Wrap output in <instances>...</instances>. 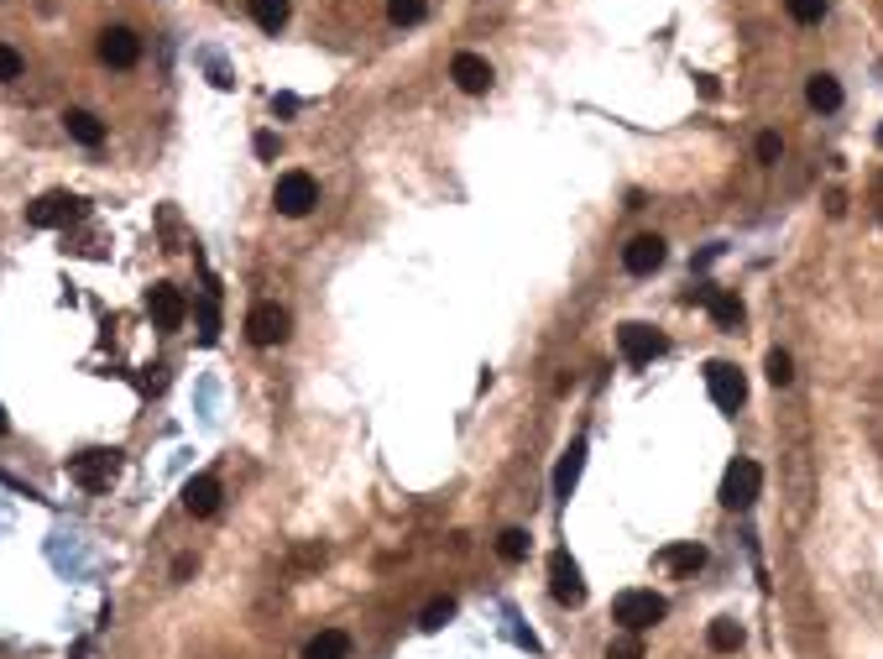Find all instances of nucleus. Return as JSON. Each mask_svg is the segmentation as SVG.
I'll return each mask as SVG.
<instances>
[{"label":"nucleus","instance_id":"33","mask_svg":"<svg viewBox=\"0 0 883 659\" xmlns=\"http://www.w3.org/2000/svg\"><path fill=\"white\" fill-rule=\"evenodd\" d=\"M173 576H178V581H189V576H194V560H189V555H178V560H173Z\"/></svg>","mask_w":883,"mask_h":659},{"label":"nucleus","instance_id":"3","mask_svg":"<svg viewBox=\"0 0 883 659\" xmlns=\"http://www.w3.org/2000/svg\"><path fill=\"white\" fill-rule=\"evenodd\" d=\"M89 204L79 194H68V189H53V194H42L37 204H27V225H37V231H58V225H74L84 220Z\"/></svg>","mask_w":883,"mask_h":659},{"label":"nucleus","instance_id":"17","mask_svg":"<svg viewBox=\"0 0 883 659\" xmlns=\"http://www.w3.org/2000/svg\"><path fill=\"white\" fill-rule=\"evenodd\" d=\"M304 659H351V633L345 628H324L304 644Z\"/></svg>","mask_w":883,"mask_h":659},{"label":"nucleus","instance_id":"7","mask_svg":"<svg viewBox=\"0 0 883 659\" xmlns=\"http://www.w3.org/2000/svg\"><path fill=\"white\" fill-rule=\"evenodd\" d=\"M293 330V314L283 304H257L246 314V335H251V346H283Z\"/></svg>","mask_w":883,"mask_h":659},{"label":"nucleus","instance_id":"6","mask_svg":"<svg viewBox=\"0 0 883 659\" xmlns=\"http://www.w3.org/2000/svg\"><path fill=\"white\" fill-rule=\"evenodd\" d=\"M758 487H763L758 461H732L727 476H722V508H732V513L753 508V503H758Z\"/></svg>","mask_w":883,"mask_h":659},{"label":"nucleus","instance_id":"34","mask_svg":"<svg viewBox=\"0 0 883 659\" xmlns=\"http://www.w3.org/2000/svg\"><path fill=\"white\" fill-rule=\"evenodd\" d=\"M272 110H277V116H293L298 100H293V95H277V100H272Z\"/></svg>","mask_w":883,"mask_h":659},{"label":"nucleus","instance_id":"29","mask_svg":"<svg viewBox=\"0 0 883 659\" xmlns=\"http://www.w3.org/2000/svg\"><path fill=\"white\" fill-rule=\"evenodd\" d=\"M789 6V16L800 21V27H816V21L826 16V0H784Z\"/></svg>","mask_w":883,"mask_h":659},{"label":"nucleus","instance_id":"10","mask_svg":"<svg viewBox=\"0 0 883 659\" xmlns=\"http://www.w3.org/2000/svg\"><path fill=\"white\" fill-rule=\"evenodd\" d=\"M147 314H152L157 330H178L183 314H189V299H183L173 283H157V288H147Z\"/></svg>","mask_w":883,"mask_h":659},{"label":"nucleus","instance_id":"28","mask_svg":"<svg viewBox=\"0 0 883 659\" xmlns=\"http://www.w3.org/2000/svg\"><path fill=\"white\" fill-rule=\"evenodd\" d=\"M607 659H643V633H617V639L607 644Z\"/></svg>","mask_w":883,"mask_h":659},{"label":"nucleus","instance_id":"1","mask_svg":"<svg viewBox=\"0 0 883 659\" xmlns=\"http://www.w3.org/2000/svg\"><path fill=\"white\" fill-rule=\"evenodd\" d=\"M115 471H121V450H79L68 461V482L84 487V492H110Z\"/></svg>","mask_w":883,"mask_h":659},{"label":"nucleus","instance_id":"19","mask_svg":"<svg viewBox=\"0 0 883 659\" xmlns=\"http://www.w3.org/2000/svg\"><path fill=\"white\" fill-rule=\"evenodd\" d=\"M63 131L74 136L79 147H100V142H105V126H100V116H89V110H68V116H63Z\"/></svg>","mask_w":883,"mask_h":659},{"label":"nucleus","instance_id":"26","mask_svg":"<svg viewBox=\"0 0 883 659\" xmlns=\"http://www.w3.org/2000/svg\"><path fill=\"white\" fill-rule=\"evenodd\" d=\"M387 21L392 27H418L424 21V0H387Z\"/></svg>","mask_w":883,"mask_h":659},{"label":"nucleus","instance_id":"23","mask_svg":"<svg viewBox=\"0 0 883 659\" xmlns=\"http://www.w3.org/2000/svg\"><path fill=\"white\" fill-rule=\"evenodd\" d=\"M215 304H220V288L209 283L204 288V304H199V340H204V346H215V335H220V309Z\"/></svg>","mask_w":883,"mask_h":659},{"label":"nucleus","instance_id":"13","mask_svg":"<svg viewBox=\"0 0 883 659\" xmlns=\"http://www.w3.org/2000/svg\"><path fill=\"white\" fill-rule=\"evenodd\" d=\"M220 482L215 476H189L183 482V513H194V518H209V513H220Z\"/></svg>","mask_w":883,"mask_h":659},{"label":"nucleus","instance_id":"16","mask_svg":"<svg viewBox=\"0 0 883 659\" xmlns=\"http://www.w3.org/2000/svg\"><path fill=\"white\" fill-rule=\"evenodd\" d=\"M580 471H586V440H570V450L560 456V466H554V497H570Z\"/></svg>","mask_w":883,"mask_h":659},{"label":"nucleus","instance_id":"12","mask_svg":"<svg viewBox=\"0 0 883 659\" xmlns=\"http://www.w3.org/2000/svg\"><path fill=\"white\" fill-rule=\"evenodd\" d=\"M664 257H669V252H664V241H659V236H633V241L622 246V267L633 272V278H648V272H659Z\"/></svg>","mask_w":883,"mask_h":659},{"label":"nucleus","instance_id":"18","mask_svg":"<svg viewBox=\"0 0 883 659\" xmlns=\"http://www.w3.org/2000/svg\"><path fill=\"white\" fill-rule=\"evenodd\" d=\"M805 100H810V110L831 116V110L842 105V84H836L831 74H810V79H805Z\"/></svg>","mask_w":883,"mask_h":659},{"label":"nucleus","instance_id":"27","mask_svg":"<svg viewBox=\"0 0 883 659\" xmlns=\"http://www.w3.org/2000/svg\"><path fill=\"white\" fill-rule=\"evenodd\" d=\"M763 372H769L774 388H789V382H795V361H789V351H769V361H763Z\"/></svg>","mask_w":883,"mask_h":659},{"label":"nucleus","instance_id":"2","mask_svg":"<svg viewBox=\"0 0 883 659\" xmlns=\"http://www.w3.org/2000/svg\"><path fill=\"white\" fill-rule=\"evenodd\" d=\"M664 612H669V602L659 592H617V602H612V618L627 633H643V628L664 623Z\"/></svg>","mask_w":883,"mask_h":659},{"label":"nucleus","instance_id":"20","mask_svg":"<svg viewBox=\"0 0 883 659\" xmlns=\"http://www.w3.org/2000/svg\"><path fill=\"white\" fill-rule=\"evenodd\" d=\"M706 309H711V325H716V330H737V325H742V299H737V293L711 288Z\"/></svg>","mask_w":883,"mask_h":659},{"label":"nucleus","instance_id":"11","mask_svg":"<svg viewBox=\"0 0 883 659\" xmlns=\"http://www.w3.org/2000/svg\"><path fill=\"white\" fill-rule=\"evenodd\" d=\"M136 58H142V37H136L131 27H105V32H100V63L131 68Z\"/></svg>","mask_w":883,"mask_h":659},{"label":"nucleus","instance_id":"30","mask_svg":"<svg viewBox=\"0 0 883 659\" xmlns=\"http://www.w3.org/2000/svg\"><path fill=\"white\" fill-rule=\"evenodd\" d=\"M779 157H784L779 131H763V136H758V163H779Z\"/></svg>","mask_w":883,"mask_h":659},{"label":"nucleus","instance_id":"8","mask_svg":"<svg viewBox=\"0 0 883 659\" xmlns=\"http://www.w3.org/2000/svg\"><path fill=\"white\" fill-rule=\"evenodd\" d=\"M617 346H622V361H627V367H648L654 356L669 351V340H664L654 325H622V330H617Z\"/></svg>","mask_w":883,"mask_h":659},{"label":"nucleus","instance_id":"5","mask_svg":"<svg viewBox=\"0 0 883 659\" xmlns=\"http://www.w3.org/2000/svg\"><path fill=\"white\" fill-rule=\"evenodd\" d=\"M706 388H711V403L722 408V414H737V408L748 403V377H742L732 361H711V367H706Z\"/></svg>","mask_w":883,"mask_h":659},{"label":"nucleus","instance_id":"36","mask_svg":"<svg viewBox=\"0 0 883 659\" xmlns=\"http://www.w3.org/2000/svg\"><path fill=\"white\" fill-rule=\"evenodd\" d=\"M878 142H883V126H878Z\"/></svg>","mask_w":883,"mask_h":659},{"label":"nucleus","instance_id":"32","mask_svg":"<svg viewBox=\"0 0 883 659\" xmlns=\"http://www.w3.org/2000/svg\"><path fill=\"white\" fill-rule=\"evenodd\" d=\"M257 157H277V136H272V131L257 136Z\"/></svg>","mask_w":883,"mask_h":659},{"label":"nucleus","instance_id":"4","mask_svg":"<svg viewBox=\"0 0 883 659\" xmlns=\"http://www.w3.org/2000/svg\"><path fill=\"white\" fill-rule=\"evenodd\" d=\"M272 204H277V215H288V220H304L314 204H319V184L309 173H283L277 178V194H272Z\"/></svg>","mask_w":883,"mask_h":659},{"label":"nucleus","instance_id":"35","mask_svg":"<svg viewBox=\"0 0 883 659\" xmlns=\"http://www.w3.org/2000/svg\"><path fill=\"white\" fill-rule=\"evenodd\" d=\"M6 429H11V419H6V408H0V435H6Z\"/></svg>","mask_w":883,"mask_h":659},{"label":"nucleus","instance_id":"22","mask_svg":"<svg viewBox=\"0 0 883 659\" xmlns=\"http://www.w3.org/2000/svg\"><path fill=\"white\" fill-rule=\"evenodd\" d=\"M288 0H251V21H257L262 32H283L288 27Z\"/></svg>","mask_w":883,"mask_h":659},{"label":"nucleus","instance_id":"31","mask_svg":"<svg viewBox=\"0 0 883 659\" xmlns=\"http://www.w3.org/2000/svg\"><path fill=\"white\" fill-rule=\"evenodd\" d=\"M11 79H21V53L0 42V84H11Z\"/></svg>","mask_w":883,"mask_h":659},{"label":"nucleus","instance_id":"15","mask_svg":"<svg viewBox=\"0 0 883 659\" xmlns=\"http://www.w3.org/2000/svg\"><path fill=\"white\" fill-rule=\"evenodd\" d=\"M701 565H706V544H695V539L664 544V550H659V571H669V576H695Z\"/></svg>","mask_w":883,"mask_h":659},{"label":"nucleus","instance_id":"9","mask_svg":"<svg viewBox=\"0 0 883 659\" xmlns=\"http://www.w3.org/2000/svg\"><path fill=\"white\" fill-rule=\"evenodd\" d=\"M549 592H554V602H565V607L586 602V581H580V565L570 560V550H554L549 555Z\"/></svg>","mask_w":883,"mask_h":659},{"label":"nucleus","instance_id":"24","mask_svg":"<svg viewBox=\"0 0 883 659\" xmlns=\"http://www.w3.org/2000/svg\"><path fill=\"white\" fill-rule=\"evenodd\" d=\"M528 544H533L528 529H502V534H497V555H502L507 565H523V560H528Z\"/></svg>","mask_w":883,"mask_h":659},{"label":"nucleus","instance_id":"21","mask_svg":"<svg viewBox=\"0 0 883 659\" xmlns=\"http://www.w3.org/2000/svg\"><path fill=\"white\" fill-rule=\"evenodd\" d=\"M742 639H748V633H742V623H737V618H716V623L706 628V644H711L716 654H737V649H742Z\"/></svg>","mask_w":883,"mask_h":659},{"label":"nucleus","instance_id":"14","mask_svg":"<svg viewBox=\"0 0 883 659\" xmlns=\"http://www.w3.org/2000/svg\"><path fill=\"white\" fill-rule=\"evenodd\" d=\"M450 79L466 89V95H486L492 89V63L486 58H476V53H455V63H450Z\"/></svg>","mask_w":883,"mask_h":659},{"label":"nucleus","instance_id":"25","mask_svg":"<svg viewBox=\"0 0 883 659\" xmlns=\"http://www.w3.org/2000/svg\"><path fill=\"white\" fill-rule=\"evenodd\" d=\"M450 618H455V597H434L424 612H418V628H424V633H439Z\"/></svg>","mask_w":883,"mask_h":659}]
</instances>
